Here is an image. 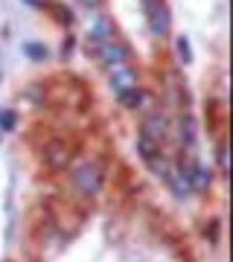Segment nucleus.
Instances as JSON below:
<instances>
[{
  "label": "nucleus",
  "mask_w": 233,
  "mask_h": 262,
  "mask_svg": "<svg viewBox=\"0 0 233 262\" xmlns=\"http://www.w3.org/2000/svg\"><path fill=\"white\" fill-rule=\"evenodd\" d=\"M73 184L82 189V192H88V195H96V192L102 189V166L93 163V160L79 163V166L73 169Z\"/></svg>",
  "instance_id": "nucleus-1"
},
{
  "label": "nucleus",
  "mask_w": 233,
  "mask_h": 262,
  "mask_svg": "<svg viewBox=\"0 0 233 262\" xmlns=\"http://www.w3.org/2000/svg\"><path fill=\"white\" fill-rule=\"evenodd\" d=\"M143 12H146V20H149L152 35L163 38L169 32V9L163 0H143Z\"/></svg>",
  "instance_id": "nucleus-2"
},
{
  "label": "nucleus",
  "mask_w": 233,
  "mask_h": 262,
  "mask_svg": "<svg viewBox=\"0 0 233 262\" xmlns=\"http://www.w3.org/2000/svg\"><path fill=\"white\" fill-rule=\"evenodd\" d=\"M166 131H169V122H166L163 114H149V117L143 120V125H140V134H143L146 140L158 143V146L166 140Z\"/></svg>",
  "instance_id": "nucleus-3"
},
{
  "label": "nucleus",
  "mask_w": 233,
  "mask_h": 262,
  "mask_svg": "<svg viewBox=\"0 0 233 262\" xmlns=\"http://www.w3.org/2000/svg\"><path fill=\"white\" fill-rule=\"evenodd\" d=\"M137 70L129 64H114L111 67V88L117 91V94H122V91H131V88H137Z\"/></svg>",
  "instance_id": "nucleus-4"
},
{
  "label": "nucleus",
  "mask_w": 233,
  "mask_h": 262,
  "mask_svg": "<svg viewBox=\"0 0 233 262\" xmlns=\"http://www.w3.org/2000/svg\"><path fill=\"white\" fill-rule=\"evenodd\" d=\"M70 158H73V149L67 146L65 140H53V143H47V149H44V160L50 163V166H67L70 163Z\"/></svg>",
  "instance_id": "nucleus-5"
},
{
  "label": "nucleus",
  "mask_w": 233,
  "mask_h": 262,
  "mask_svg": "<svg viewBox=\"0 0 233 262\" xmlns=\"http://www.w3.org/2000/svg\"><path fill=\"white\" fill-rule=\"evenodd\" d=\"M186 178H189V187L198 189V192H204V189H210V184H213V169H207L204 163H193V166L186 169Z\"/></svg>",
  "instance_id": "nucleus-6"
},
{
  "label": "nucleus",
  "mask_w": 233,
  "mask_h": 262,
  "mask_svg": "<svg viewBox=\"0 0 233 262\" xmlns=\"http://www.w3.org/2000/svg\"><path fill=\"white\" fill-rule=\"evenodd\" d=\"M99 56H102L105 64H125L129 61V47L125 44H120V41H108V44H102L99 47Z\"/></svg>",
  "instance_id": "nucleus-7"
},
{
  "label": "nucleus",
  "mask_w": 233,
  "mask_h": 262,
  "mask_svg": "<svg viewBox=\"0 0 233 262\" xmlns=\"http://www.w3.org/2000/svg\"><path fill=\"white\" fill-rule=\"evenodd\" d=\"M178 131H181V143L184 146H196V117H189V114H184L181 120H178Z\"/></svg>",
  "instance_id": "nucleus-8"
},
{
  "label": "nucleus",
  "mask_w": 233,
  "mask_h": 262,
  "mask_svg": "<svg viewBox=\"0 0 233 262\" xmlns=\"http://www.w3.org/2000/svg\"><path fill=\"white\" fill-rule=\"evenodd\" d=\"M166 181L172 184V192H175L178 198H184V195H189V178H186V172L181 169V172H169L166 175Z\"/></svg>",
  "instance_id": "nucleus-9"
},
{
  "label": "nucleus",
  "mask_w": 233,
  "mask_h": 262,
  "mask_svg": "<svg viewBox=\"0 0 233 262\" xmlns=\"http://www.w3.org/2000/svg\"><path fill=\"white\" fill-rule=\"evenodd\" d=\"M111 32H114V27H111V20L105 18V15H96V18L91 20V35L93 38L108 41V38H111Z\"/></svg>",
  "instance_id": "nucleus-10"
},
{
  "label": "nucleus",
  "mask_w": 233,
  "mask_h": 262,
  "mask_svg": "<svg viewBox=\"0 0 233 262\" xmlns=\"http://www.w3.org/2000/svg\"><path fill=\"white\" fill-rule=\"evenodd\" d=\"M117 96H120V102L125 105V108H140V105L146 102V94H143V91H137V88L122 91V94H117Z\"/></svg>",
  "instance_id": "nucleus-11"
},
{
  "label": "nucleus",
  "mask_w": 233,
  "mask_h": 262,
  "mask_svg": "<svg viewBox=\"0 0 233 262\" xmlns=\"http://www.w3.org/2000/svg\"><path fill=\"white\" fill-rule=\"evenodd\" d=\"M50 12L56 15V20L61 24V27H70V24H73V12L67 9V6H61V3H53V6H50Z\"/></svg>",
  "instance_id": "nucleus-12"
},
{
  "label": "nucleus",
  "mask_w": 233,
  "mask_h": 262,
  "mask_svg": "<svg viewBox=\"0 0 233 262\" xmlns=\"http://www.w3.org/2000/svg\"><path fill=\"white\" fill-rule=\"evenodd\" d=\"M137 151H140L146 160H149V158H155V155H158V143H152V140H146V137H140Z\"/></svg>",
  "instance_id": "nucleus-13"
},
{
  "label": "nucleus",
  "mask_w": 233,
  "mask_h": 262,
  "mask_svg": "<svg viewBox=\"0 0 233 262\" xmlns=\"http://www.w3.org/2000/svg\"><path fill=\"white\" fill-rule=\"evenodd\" d=\"M24 53H27L29 58H35V61H44V58H47V47H44V44H35V41H32V44H27V47H24Z\"/></svg>",
  "instance_id": "nucleus-14"
},
{
  "label": "nucleus",
  "mask_w": 233,
  "mask_h": 262,
  "mask_svg": "<svg viewBox=\"0 0 233 262\" xmlns=\"http://www.w3.org/2000/svg\"><path fill=\"white\" fill-rule=\"evenodd\" d=\"M149 169L155 172V175H160V178H166V175H169V163H166V160H160L158 155L149 158Z\"/></svg>",
  "instance_id": "nucleus-15"
},
{
  "label": "nucleus",
  "mask_w": 233,
  "mask_h": 262,
  "mask_svg": "<svg viewBox=\"0 0 233 262\" xmlns=\"http://www.w3.org/2000/svg\"><path fill=\"white\" fill-rule=\"evenodd\" d=\"M178 56H181V61H184V64H189V61H193V50H189V41H186L184 35L178 38Z\"/></svg>",
  "instance_id": "nucleus-16"
},
{
  "label": "nucleus",
  "mask_w": 233,
  "mask_h": 262,
  "mask_svg": "<svg viewBox=\"0 0 233 262\" xmlns=\"http://www.w3.org/2000/svg\"><path fill=\"white\" fill-rule=\"evenodd\" d=\"M0 128H6V131L15 128V114H12V111H3V114H0Z\"/></svg>",
  "instance_id": "nucleus-17"
},
{
  "label": "nucleus",
  "mask_w": 233,
  "mask_h": 262,
  "mask_svg": "<svg viewBox=\"0 0 233 262\" xmlns=\"http://www.w3.org/2000/svg\"><path fill=\"white\" fill-rule=\"evenodd\" d=\"M219 169H222V172H227V146H219Z\"/></svg>",
  "instance_id": "nucleus-18"
},
{
  "label": "nucleus",
  "mask_w": 233,
  "mask_h": 262,
  "mask_svg": "<svg viewBox=\"0 0 233 262\" xmlns=\"http://www.w3.org/2000/svg\"><path fill=\"white\" fill-rule=\"evenodd\" d=\"M82 3H88V6H96V3H102V0H82Z\"/></svg>",
  "instance_id": "nucleus-19"
},
{
  "label": "nucleus",
  "mask_w": 233,
  "mask_h": 262,
  "mask_svg": "<svg viewBox=\"0 0 233 262\" xmlns=\"http://www.w3.org/2000/svg\"><path fill=\"white\" fill-rule=\"evenodd\" d=\"M27 3H32V6H35V3H38V0H27Z\"/></svg>",
  "instance_id": "nucleus-20"
}]
</instances>
